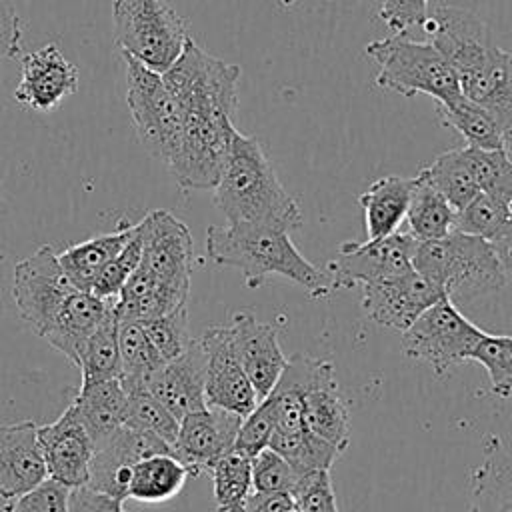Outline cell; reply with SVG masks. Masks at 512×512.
Masks as SVG:
<instances>
[{
    "label": "cell",
    "instance_id": "6da1fadb",
    "mask_svg": "<svg viewBox=\"0 0 512 512\" xmlns=\"http://www.w3.org/2000/svg\"><path fill=\"white\" fill-rule=\"evenodd\" d=\"M206 254L218 266L238 268L248 288H258L270 274H278L302 286L312 298H326L332 292L326 270L308 262L284 228L212 224L206 230Z\"/></svg>",
    "mask_w": 512,
    "mask_h": 512
},
{
    "label": "cell",
    "instance_id": "7a4b0ae2",
    "mask_svg": "<svg viewBox=\"0 0 512 512\" xmlns=\"http://www.w3.org/2000/svg\"><path fill=\"white\" fill-rule=\"evenodd\" d=\"M214 204L228 224L276 226L290 232L302 226V212L280 184L260 142L238 130L214 188Z\"/></svg>",
    "mask_w": 512,
    "mask_h": 512
},
{
    "label": "cell",
    "instance_id": "3957f363",
    "mask_svg": "<svg viewBox=\"0 0 512 512\" xmlns=\"http://www.w3.org/2000/svg\"><path fill=\"white\" fill-rule=\"evenodd\" d=\"M366 56L378 64L376 86L400 96L426 94L436 104H450L462 96L456 70L432 42L390 34L366 44Z\"/></svg>",
    "mask_w": 512,
    "mask_h": 512
},
{
    "label": "cell",
    "instance_id": "277c9868",
    "mask_svg": "<svg viewBox=\"0 0 512 512\" xmlns=\"http://www.w3.org/2000/svg\"><path fill=\"white\" fill-rule=\"evenodd\" d=\"M414 268L452 294H482L502 288L508 278L502 260L486 238L452 230L450 234L418 242Z\"/></svg>",
    "mask_w": 512,
    "mask_h": 512
},
{
    "label": "cell",
    "instance_id": "5b68a950",
    "mask_svg": "<svg viewBox=\"0 0 512 512\" xmlns=\"http://www.w3.org/2000/svg\"><path fill=\"white\" fill-rule=\"evenodd\" d=\"M114 44L150 70L164 74L182 56L190 40L184 18L168 0H114Z\"/></svg>",
    "mask_w": 512,
    "mask_h": 512
},
{
    "label": "cell",
    "instance_id": "8992f818",
    "mask_svg": "<svg viewBox=\"0 0 512 512\" xmlns=\"http://www.w3.org/2000/svg\"><path fill=\"white\" fill-rule=\"evenodd\" d=\"M162 76L182 114L234 118L240 82L238 64L208 54L190 38L182 56Z\"/></svg>",
    "mask_w": 512,
    "mask_h": 512
},
{
    "label": "cell",
    "instance_id": "52a82bcc",
    "mask_svg": "<svg viewBox=\"0 0 512 512\" xmlns=\"http://www.w3.org/2000/svg\"><path fill=\"white\" fill-rule=\"evenodd\" d=\"M126 62V102L144 148L168 166L182 138V112L164 76L132 56Z\"/></svg>",
    "mask_w": 512,
    "mask_h": 512
},
{
    "label": "cell",
    "instance_id": "ba28073f",
    "mask_svg": "<svg viewBox=\"0 0 512 512\" xmlns=\"http://www.w3.org/2000/svg\"><path fill=\"white\" fill-rule=\"evenodd\" d=\"M484 332L456 308L450 296H444L402 332V350L410 360L426 364L436 378H442L456 364L470 360Z\"/></svg>",
    "mask_w": 512,
    "mask_h": 512
},
{
    "label": "cell",
    "instance_id": "9c48e42d",
    "mask_svg": "<svg viewBox=\"0 0 512 512\" xmlns=\"http://www.w3.org/2000/svg\"><path fill=\"white\" fill-rule=\"evenodd\" d=\"M80 290L66 276L58 254L44 244L14 266L12 300L30 330L46 338L70 296Z\"/></svg>",
    "mask_w": 512,
    "mask_h": 512
},
{
    "label": "cell",
    "instance_id": "30bf717a",
    "mask_svg": "<svg viewBox=\"0 0 512 512\" xmlns=\"http://www.w3.org/2000/svg\"><path fill=\"white\" fill-rule=\"evenodd\" d=\"M418 240L410 232H394L366 242H342L336 258L326 264L332 290L390 280L414 270Z\"/></svg>",
    "mask_w": 512,
    "mask_h": 512
},
{
    "label": "cell",
    "instance_id": "8fae6325",
    "mask_svg": "<svg viewBox=\"0 0 512 512\" xmlns=\"http://www.w3.org/2000/svg\"><path fill=\"white\" fill-rule=\"evenodd\" d=\"M452 68L462 94L492 116L506 152L512 154V54L488 40Z\"/></svg>",
    "mask_w": 512,
    "mask_h": 512
},
{
    "label": "cell",
    "instance_id": "7c38bea8",
    "mask_svg": "<svg viewBox=\"0 0 512 512\" xmlns=\"http://www.w3.org/2000/svg\"><path fill=\"white\" fill-rule=\"evenodd\" d=\"M146 266L160 282L188 296L194 270V240L188 226L168 210H152L140 220Z\"/></svg>",
    "mask_w": 512,
    "mask_h": 512
},
{
    "label": "cell",
    "instance_id": "4fadbf2b",
    "mask_svg": "<svg viewBox=\"0 0 512 512\" xmlns=\"http://www.w3.org/2000/svg\"><path fill=\"white\" fill-rule=\"evenodd\" d=\"M444 296L448 294L442 286L414 268L390 280L364 284L362 310L376 324L406 332L424 310Z\"/></svg>",
    "mask_w": 512,
    "mask_h": 512
},
{
    "label": "cell",
    "instance_id": "5bb4252c",
    "mask_svg": "<svg viewBox=\"0 0 512 512\" xmlns=\"http://www.w3.org/2000/svg\"><path fill=\"white\" fill-rule=\"evenodd\" d=\"M206 352V404L248 416L260 402L242 368L228 326H208L198 338Z\"/></svg>",
    "mask_w": 512,
    "mask_h": 512
},
{
    "label": "cell",
    "instance_id": "9a60e30c",
    "mask_svg": "<svg viewBox=\"0 0 512 512\" xmlns=\"http://www.w3.org/2000/svg\"><path fill=\"white\" fill-rule=\"evenodd\" d=\"M242 416L224 408L206 406L180 420L178 438L172 446L174 456L188 468L190 476L208 474L212 464L234 450Z\"/></svg>",
    "mask_w": 512,
    "mask_h": 512
},
{
    "label": "cell",
    "instance_id": "2e32d148",
    "mask_svg": "<svg viewBox=\"0 0 512 512\" xmlns=\"http://www.w3.org/2000/svg\"><path fill=\"white\" fill-rule=\"evenodd\" d=\"M164 452L174 454L168 442L150 432L122 424L94 448L90 482L86 486L126 500L132 466L146 456Z\"/></svg>",
    "mask_w": 512,
    "mask_h": 512
},
{
    "label": "cell",
    "instance_id": "e0dca14e",
    "mask_svg": "<svg viewBox=\"0 0 512 512\" xmlns=\"http://www.w3.org/2000/svg\"><path fill=\"white\" fill-rule=\"evenodd\" d=\"M38 440L44 452L48 478L70 490L90 482L94 442L74 404H70L58 420L44 426L38 424Z\"/></svg>",
    "mask_w": 512,
    "mask_h": 512
},
{
    "label": "cell",
    "instance_id": "ac0fdd59",
    "mask_svg": "<svg viewBox=\"0 0 512 512\" xmlns=\"http://www.w3.org/2000/svg\"><path fill=\"white\" fill-rule=\"evenodd\" d=\"M78 90V68L56 44L30 50L22 56L20 80L14 98L32 110L48 112Z\"/></svg>",
    "mask_w": 512,
    "mask_h": 512
},
{
    "label": "cell",
    "instance_id": "d6986e66",
    "mask_svg": "<svg viewBox=\"0 0 512 512\" xmlns=\"http://www.w3.org/2000/svg\"><path fill=\"white\" fill-rule=\"evenodd\" d=\"M228 328L234 352L258 398H266L274 390L288 360L278 344V330L272 324L260 322L252 312H236Z\"/></svg>",
    "mask_w": 512,
    "mask_h": 512
},
{
    "label": "cell",
    "instance_id": "ffe728a7",
    "mask_svg": "<svg viewBox=\"0 0 512 512\" xmlns=\"http://www.w3.org/2000/svg\"><path fill=\"white\" fill-rule=\"evenodd\" d=\"M48 478L38 424L22 420L0 426V498L22 496Z\"/></svg>",
    "mask_w": 512,
    "mask_h": 512
},
{
    "label": "cell",
    "instance_id": "44dd1931",
    "mask_svg": "<svg viewBox=\"0 0 512 512\" xmlns=\"http://www.w3.org/2000/svg\"><path fill=\"white\" fill-rule=\"evenodd\" d=\"M148 390L162 400L178 420L206 408V352L200 340L192 338L184 354L164 362L152 376Z\"/></svg>",
    "mask_w": 512,
    "mask_h": 512
},
{
    "label": "cell",
    "instance_id": "7402d4cb",
    "mask_svg": "<svg viewBox=\"0 0 512 512\" xmlns=\"http://www.w3.org/2000/svg\"><path fill=\"white\" fill-rule=\"evenodd\" d=\"M468 512H512V452L496 434L482 440V460L470 472Z\"/></svg>",
    "mask_w": 512,
    "mask_h": 512
},
{
    "label": "cell",
    "instance_id": "603a6c76",
    "mask_svg": "<svg viewBox=\"0 0 512 512\" xmlns=\"http://www.w3.org/2000/svg\"><path fill=\"white\" fill-rule=\"evenodd\" d=\"M114 302L116 300H104L92 292L76 290L44 340L78 368L86 340L104 320Z\"/></svg>",
    "mask_w": 512,
    "mask_h": 512
},
{
    "label": "cell",
    "instance_id": "cb8c5ba5",
    "mask_svg": "<svg viewBox=\"0 0 512 512\" xmlns=\"http://www.w3.org/2000/svg\"><path fill=\"white\" fill-rule=\"evenodd\" d=\"M304 426L344 452L350 444V414L330 366L304 396Z\"/></svg>",
    "mask_w": 512,
    "mask_h": 512
},
{
    "label": "cell",
    "instance_id": "d4e9b609",
    "mask_svg": "<svg viewBox=\"0 0 512 512\" xmlns=\"http://www.w3.org/2000/svg\"><path fill=\"white\" fill-rule=\"evenodd\" d=\"M412 190L414 178L390 174L374 180L368 190L360 194L358 202L364 210L368 240L398 232V226L406 218Z\"/></svg>",
    "mask_w": 512,
    "mask_h": 512
},
{
    "label": "cell",
    "instance_id": "484cf974",
    "mask_svg": "<svg viewBox=\"0 0 512 512\" xmlns=\"http://www.w3.org/2000/svg\"><path fill=\"white\" fill-rule=\"evenodd\" d=\"M188 296L160 282L146 266H138L122 286L114 310L120 320L148 322L184 306Z\"/></svg>",
    "mask_w": 512,
    "mask_h": 512
},
{
    "label": "cell",
    "instance_id": "4316f807",
    "mask_svg": "<svg viewBox=\"0 0 512 512\" xmlns=\"http://www.w3.org/2000/svg\"><path fill=\"white\" fill-rule=\"evenodd\" d=\"M190 478L188 468L170 452L152 454L132 466L126 500L158 506L178 496Z\"/></svg>",
    "mask_w": 512,
    "mask_h": 512
},
{
    "label": "cell",
    "instance_id": "83f0119b",
    "mask_svg": "<svg viewBox=\"0 0 512 512\" xmlns=\"http://www.w3.org/2000/svg\"><path fill=\"white\" fill-rule=\"evenodd\" d=\"M134 232L136 224H124L114 232L100 234L90 240L68 246L64 252L58 254V260L76 288L92 292V286L100 272L128 244Z\"/></svg>",
    "mask_w": 512,
    "mask_h": 512
},
{
    "label": "cell",
    "instance_id": "f1b7e54d",
    "mask_svg": "<svg viewBox=\"0 0 512 512\" xmlns=\"http://www.w3.org/2000/svg\"><path fill=\"white\" fill-rule=\"evenodd\" d=\"M126 402L128 394L118 378L80 386L72 404L86 426L94 448L124 424Z\"/></svg>",
    "mask_w": 512,
    "mask_h": 512
},
{
    "label": "cell",
    "instance_id": "f546056e",
    "mask_svg": "<svg viewBox=\"0 0 512 512\" xmlns=\"http://www.w3.org/2000/svg\"><path fill=\"white\" fill-rule=\"evenodd\" d=\"M120 376L126 392L148 390L152 376L166 362L154 348L146 328L136 320H120Z\"/></svg>",
    "mask_w": 512,
    "mask_h": 512
},
{
    "label": "cell",
    "instance_id": "4dcf8cb0",
    "mask_svg": "<svg viewBox=\"0 0 512 512\" xmlns=\"http://www.w3.org/2000/svg\"><path fill=\"white\" fill-rule=\"evenodd\" d=\"M458 210L420 174L414 176V190L406 212L408 232L418 240H436L456 230Z\"/></svg>",
    "mask_w": 512,
    "mask_h": 512
},
{
    "label": "cell",
    "instance_id": "1f68e13d",
    "mask_svg": "<svg viewBox=\"0 0 512 512\" xmlns=\"http://www.w3.org/2000/svg\"><path fill=\"white\" fill-rule=\"evenodd\" d=\"M120 364V318L112 306L80 352V386L118 378Z\"/></svg>",
    "mask_w": 512,
    "mask_h": 512
},
{
    "label": "cell",
    "instance_id": "d6a6232c",
    "mask_svg": "<svg viewBox=\"0 0 512 512\" xmlns=\"http://www.w3.org/2000/svg\"><path fill=\"white\" fill-rule=\"evenodd\" d=\"M438 120L442 126L458 132L466 146L480 150H500L504 140L492 116L480 108L476 102L468 100L464 94L450 104H436ZM506 150V148H504Z\"/></svg>",
    "mask_w": 512,
    "mask_h": 512
},
{
    "label": "cell",
    "instance_id": "836d02e7",
    "mask_svg": "<svg viewBox=\"0 0 512 512\" xmlns=\"http://www.w3.org/2000/svg\"><path fill=\"white\" fill-rule=\"evenodd\" d=\"M208 474L214 484L216 510L218 512H244L248 498L254 492L252 458H248L236 450H230L212 464Z\"/></svg>",
    "mask_w": 512,
    "mask_h": 512
},
{
    "label": "cell",
    "instance_id": "e575fe53",
    "mask_svg": "<svg viewBox=\"0 0 512 512\" xmlns=\"http://www.w3.org/2000/svg\"><path fill=\"white\" fill-rule=\"evenodd\" d=\"M268 448L284 456L300 476L314 470H330L334 460L342 454L334 444L316 436L308 428L298 432L276 430Z\"/></svg>",
    "mask_w": 512,
    "mask_h": 512
},
{
    "label": "cell",
    "instance_id": "d590c367",
    "mask_svg": "<svg viewBox=\"0 0 512 512\" xmlns=\"http://www.w3.org/2000/svg\"><path fill=\"white\" fill-rule=\"evenodd\" d=\"M418 174L428 180L456 210H462L480 192L462 158V148L442 152Z\"/></svg>",
    "mask_w": 512,
    "mask_h": 512
},
{
    "label": "cell",
    "instance_id": "8d00e7d4",
    "mask_svg": "<svg viewBox=\"0 0 512 512\" xmlns=\"http://www.w3.org/2000/svg\"><path fill=\"white\" fill-rule=\"evenodd\" d=\"M462 158H464L478 190L500 200L512 214V160H510V154L504 148L480 150V148L464 146Z\"/></svg>",
    "mask_w": 512,
    "mask_h": 512
},
{
    "label": "cell",
    "instance_id": "74e56055",
    "mask_svg": "<svg viewBox=\"0 0 512 512\" xmlns=\"http://www.w3.org/2000/svg\"><path fill=\"white\" fill-rule=\"evenodd\" d=\"M126 394L128 402L124 424L142 432H150L174 446L180 430V420L166 408V404L158 400L150 390H132Z\"/></svg>",
    "mask_w": 512,
    "mask_h": 512
},
{
    "label": "cell",
    "instance_id": "f35d334b",
    "mask_svg": "<svg viewBox=\"0 0 512 512\" xmlns=\"http://www.w3.org/2000/svg\"><path fill=\"white\" fill-rule=\"evenodd\" d=\"M510 210L486 192H478L456 216V230L496 242L510 226Z\"/></svg>",
    "mask_w": 512,
    "mask_h": 512
},
{
    "label": "cell",
    "instance_id": "ab89813d",
    "mask_svg": "<svg viewBox=\"0 0 512 512\" xmlns=\"http://www.w3.org/2000/svg\"><path fill=\"white\" fill-rule=\"evenodd\" d=\"M470 360L486 368L496 396L508 398L512 394V336L484 332Z\"/></svg>",
    "mask_w": 512,
    "mask_h": 512
},
{
    "label": "cell",
    "instance_id": "60d3db41",
    "mask_svg": "<svg viewBox=\"0 0 512 512\" xmlns=\"http://www.w3.org/2000/svg\"><path fill=\"white\" fill-rule=\"evenodd\" d=\"M142 250H144V238L140 222H136V232L128 240V244L110 260V264L100 272L92 286V294L104 298V300H116L126 280L134 274V270L142 262Z\"/></svg>",
    "mask_w": 512,
    "mask_h": 512
},
{
    "label": "cell",
    "instance_id": "b9f144b4",
    "mask_svg": "<svg viewBox=\"0 0 512 512\" xmlns=\"http://www.w3.org/2000/svg\"><path fill=\"white\" fill-rule=\"evenodd\" d=\"M276 432V406L270 396L262 398L258 406L242 418L240 430L236 434L234 450L248 456L256 458L262 450L270 446V440Z\"/></svg>",
    "mask_w": 512,
    "mask_h": 512
},
{
    "label": "cell",
    "instance_id": "7bdbcfd3",
    "mask_svg": "<svg viewBox=\"0 0 512 512\" xmlns=\"http://www.w3.org/2000/svg\"><path fill=\"white\" fill-rule=\"evenodd\" d=\"M142 324H144L154 348L158 350V354L166 362L184 354L186 348L192 342V338L188 336V308H186V304L168 312V314H164V316H158V318L142 322Z\"/></svg>",
    "mask_w": 512,
    "mask_h": 512
},
{
    "label": "cell",
    "instance_id": "ee69618b",
    "mask_svg": "<svg viewBox=\"0 0 512 512\" xmlns=\"http://www.w3.org/2000/svg\"><path fill=\"white\" fill-rule=\"evenodd\" d=\"M298 478H300V474L292 468V464L272 448L262 450L252 460L254 492H264V494L288 492V494H292Z\"/></svg>",
    "mask_w": 512,
    "mask_h": 512
},
{
    "label": "cell",
    "instance_id": "f6af8a7d",
    "mask_svg": "<svg viewBox=\"0 0 512 512\" xmlns=\"http://www.w3.org/2000/svg\"><path fill=\"white\" fill-rule=\"evenodd\" d=\"M70 488L46 478L36 488L12 498L4 504L2 512H70Z\"/></svg>",
    "mask_w": 512,
    "mask_h": 512
},
{
    "label": "cell",
    "instance_id": "bcb514c9",
    "mask_svg": "<svg viewBox=\"0 0 512 512\" xmlns=\"http://www.w3.org/2000/svg\"><path fill=\"white\" fill-rule=\"evenodd\" d=\"M292 496L304 512H340L330 470H314L302 474L292 490Z\"/></svg>",
    "mask_w": 512,
    "mask_h": 512
},
{
    "label": "cell",
    "instance_id": "7dc6e473",
    "mask_svg": "<svg viewBox=\"0 0 512 512\" xmlns=\"http://www.w3.org/2000/svg\"><path fill=\"white\" fill-rule=\"evenodd\" d=\"M428 4L430 0H382L378 18L392 34H408L428 18Z\"/></svg>",
    "mask_w": 512,
    "mask_h": 512
},
{
    "label": "cell",
    "instance_id": "c3c4849f",
    "mask_svg": "<svg viewBox=\"0 0 512 512\" xmlns=\"http://www.w3.org/2000/svg\"><path fill=\"white\" fill-rule=\"evenodd\" d=\"M68 504L70 512H128L124 508V500L90 486L72 488Z\"/></svg>",
    "mask_w": 512,
    "mask_h": 512
},
{
    "label": "cell",
    "instance_id": "681fc988",
    "mask_svg": "<svg viewBox=\"0 0 512 512\" xmlns=\"http://www.w3.org/2000/svg\"><path fill=\"white\" fill-rule=\"evenodd\" d=\"M22 50V20L14 0H0V60L14 58Z\"/></svg>",
    "mask_w": 512,
    "mask_h": 512
},
{
    "label": "cell",
    "instance_id": "f907efd6",
    "mask_svg": "<svg viewBox=\"0 0 512 512\" xmlns=\"http://www.w3.org/2000/svg\"><path fill=\"white\" fill-rule=\"evenodd\" d=\"M500 260H502V266L506 270V278L512 280V248H502V250H496Z\"/></svg>",
    "mask_w": 512,
    "mask_h": 512
},
{
    "label": "cell",
    "instance_id": "816d5d0a",
    "mask_svg": "<svg viewBox=\"0 0 512 512\" xmlns=\"http://www.w3.org/2000/svg\"><path fill=\"white\" fill-rule=\"evenodd\" d=\"M494 244V248L496 250H502V248H512V222H510V226H508V230L496 240V242H492Z\"/></svg>",
    "mask_w": 512,
    "mask_h": 512
},
{
    "label": "cell",
    "instance_id": "f5cc1de1",
    "mask_svg": "<svg viewBox=\"0 0 512 512\" xmlns=\"http://www.w3.org/2000/svg\"><path fill=\"white\" fill-rule=\"evenodd\" d=\"M284 512H304V510H302V508L296 504V500H294V502H292Z\"/></svg>",
    "mask_w": 512,
    "mask_h": 512
}]
</instances>
